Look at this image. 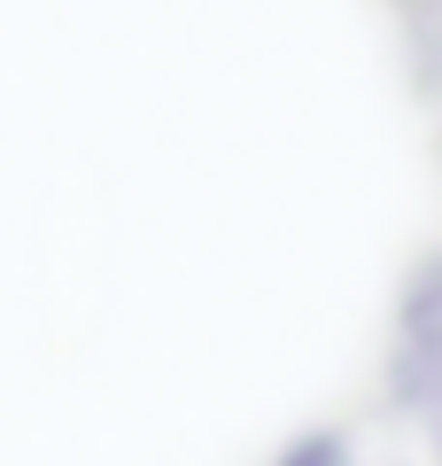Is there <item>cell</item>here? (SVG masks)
I'll return each instance as SVG.
<instances>
[{"label": "cell", "mask_w": 442, "mask_h": 466, "mask_svg": "<svg viewBox=\"0 0 442 466\" xmlns=\"http://www.w3.org/2000/svg\"><path fill=\"white\" fill-rule=\"evenodd\" d=\"M272 466H357V451H349L342 428H311V435H295Z\"/></svg>", "instance_id": "2"}, {"label": "cell", "mask_w": 442, "mask_h": 466, "mask_svg": "<svg viewBox=\"0 0 442 466\" xmlns=\"http://www.w3.org/2000/svg\"><path fill=\"white\" fill-rule=\"evenodd\" d=\"M435 459H442V420H435Z\"/></svg>", "instance_id": "3"}, {"label": "cell", "mask_w": 442, "mask_h": 466, "mask_svg": "<svg viewBox=\"0 0 442 466\" xmlns=\"http://www.w3.org/2000/svg\"><path fill=\"white\" fill-rule=\"evenodd\" d=\"M388 404L442 420V249L411 265L396 296V342H388Z\"/></svg>", "instance_id": "1"}]
</instances>
